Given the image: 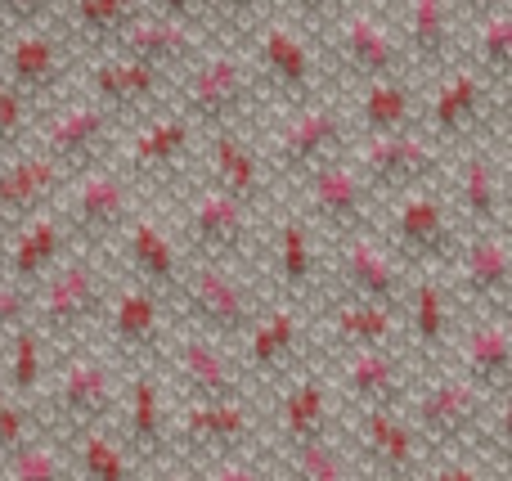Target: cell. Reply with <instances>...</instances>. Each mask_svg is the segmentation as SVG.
I'll return each mask as SVG.
<instances>
[{
	"label": "cell",
	"mask_w": 512,
	"mask_h": 481,
	"mask_svg": "<svg viewBox=\"0 0 512 481\" xmlns=\"http://www.w3.org/2000/svg\"><path fill=\"white\" fill-rule=\"evenodd\" d=\"M5 347V392H14L18 401L41 392L45 374H50V342L36 333V324H23V329L9 333Z\"/></svg>",
	"instance_id": "cell-43"
},
{
	"label": "cell",
	"mask_w": 512,
	"mask_h": 481,
	"mask_svg": "<svg viewBox=\"0 0 512 481\" xmlns=\"http://www.w3.org/2000/svg\"><path fill=\"white\" fill-rule=\"evenodd\" d=\"M301 342H306L301 306L279 302L270 311H256V320L243 329V365L261 369V374H279L297 360Z\"/></svg>",
	"instance_id": "cell-35"
},
{
	"label": "cell",
	"mask_w": 512,
	"mask_h": 481,
	"mask_svg": "<svg viewBox=\"0 0 512 481\" xmlns=\"http://www.w3.org/2000/svg\"><path fill=\"white\" fill-rule=\"evenodd\" d=\"M68 171L50 158L45 149H18L0 162V225L14 230L27 216L45 212L59 203Z\"/></svg>",
	"instance_id": "cell-20"
},
{
	"label": "cell",
	"mask_w": 512,
	"mask_h": 481,
	"mask_svg": "<svg viewBox=\"0 0 512 481\" xmlns=\"http://www.w3.org/2000/svg\"><path fill=\"white\" fill-rule=\"evenodd\" d=\"M382 243L400 261L441 266L463 243V225L454 216V207L445 203V194H436V185H418L405 189V194H391L387 221H382Z\"/></svg>",
	"instance_id": "cell-4"
},
{
	"label": "cell",
	"mask_w": 512,
	"mask_h": 481,
	"mask_svg": "<svg viewBox=\"0 0 512 481\" xmlns=\"http://www.w3.org/2000/svg\"><path fill=\"white\" fill-rule=\"evenodd\" d=\"M459 374L486 396H504L512 378V329L504 311H481V320L459 338Z\"/></svg>",
	"instance_id": "cell-31"
},
{
	"label": "cell",
	"mask_w": 512,
	"mask_h": 481,
	"mask_svg": "<svg viewBox=\"0 0 512 481\" xmlns=\"http://www.w3.org/2000/svg\"><path fill=\"white\" fill-rule=\"evenodd\" d=\"M499 90L481 77L472 63H450L436 90L427 95L423 108V135H432L436 144L441 140H468V135L481 131L490 104H499Z\"/></svg>",
	"instance_id": "cell-15"
},
{
	"label": "cell",
	"mask_w": 512,
	"mask_h": 481,
	"mask_svg": "<svg viewBox=\"0 0 512 481\" xmlns=\"http://www.w3.org/2000/svg\"><path fill=\"white\" fill-rule=\"evenodd\" d=\"M185 234L194 243V257L207 261H243L252 243V207L216 185H203L189 203Z\"/></svg>",
	"instance_id": "cell-17"
},
{
	"label": "cell",
	"mask_w": 512,
	"mask_h": 481,
	"mask_svg": "<svg viewBox=\"0 0 512 481\" xmlns=\"http://www.w3.org/2000/svg\"><path fill=\"white\" fill-rule=\"evenodd\" d=\"M351 162L373 194H405L418 185H436L445 167V153L432 135L418 126L409 131H387V135H360L351 149Z\"/></svg>",
	"instance_id": "cell-6"
},
{
	"label": "cell",
	"mask_w": 512,
	"mask_h": 481,
	"mask_svg": "<svg viewBox=\"0 0 512 481\" xmlns=\"http://www.w3.org/2000/svg\"><path fill=\"white\" fill-rule=\"evenodd\" d=\"M149 9V0H59V27L63 41L72 45H95V50H113L117 36L135 23V18Z\"/></svg>",
	"instance_id": "cell-36"
},
{
	"label": "cell",
	"mask_w": 512,
	"mask_h": 481,
	"mask_svg": "<svg viewBox=\"0 0 512 481\" xmlns=\"http://www.w3.org/2000/svg\"><path fill=\"white\" fill-rule=\"evenodd\" d=\"M355 446H360L364 464L382 481H409L418 468V455H423V441H418L414 423L400 410H360Z\"/></svg>",
	"instance_id": "cell-27"
},
{
	"label": "cell",
	"mask_w": 512,
	"mask_h": 481,
	"mask_svg": "<svg viewBox=\"0 0 512 481\" xmlns=\"http://www.w3.org/2000/svg\"><path fill=\"white\" fill-rule=\"evenodd\" d=\"M0 234H5V225H0ZM0 257H5V243H0Z\"/></svg>",
	"instance_id": "cell-59"
},
{
	"label": "cell",
	"mask_w": 512,
	"mask_h": 481,
	"mask_svg": "<svg viewBox=\"0 0 512 481\" xmlns=\"http://www.w3.org/2000/svg\"><path fill=\"white\" fill-rule=\"evenodd\" d=\"M23 441H32V414H27V405L14 392L0 387V459L9 450H18Z\"/></svg>",
	"instance_id": "cell-48"
},
{
	"label": "cell",
	"mask_w": 512,
	"mask_h": 481,
	"mask_svg": "<svg viewBox=\"0 0 512 481\" xmlns=\"http://www.w3.org/2000/svg\"><path fill=\"white\" fill-rule=\"evenodd\" d=\"M122 423H126V441L140 455H158L167 450L171 423H167V396H162V378L149 365H135L131 378L122 387Z\"/></svg>",
	"instance_id": "cell-37"
},
{
	"label": "cell",
	"mask_w": 512,
	"mask_h": 481,
	"mask_svg": "<svg viewBox=\"0 0 512 481\" xmlns=\"http://www.w3.org/2000/svg\"><path fill=\"white\" fill-rule=\"evenodd\" d=\"M409 369L396 347H360L342 360V396L355 410H400L409 401Z\"/></svg>",
	"instance_id": "cell-23"
},
{
	"label": "cell",
	"mask_w": 512,
	"mask_h": 481,
	"mask_svg": "<svg viewBox=\"0 0 512 481\" xmlns=\"http://www.w3.org/2000/svg\"><path fill=\"white\" fill-rule=\"evenodd\" d=\"M252 432L256 423L243 396H230V401H185V410H180V437L194 450H203L207 459L248 450Z\"/></svg>",
	"instance_id": "cell-28"
},
{
	"label": "cell",
	"mask_w": 512,
	"mask_h": 481,
	"mask_svg": "<svg viewBox=\"0 0 512 481\" xmlns=\"http://www.w3.org/2000/svg\"><path fill=\"white\" fill-rule=\"evenodd\" d=\"M418 481H486V468H481L477 459H450V464L432 468V473Z\"/></svg>",
	"instance_id": "cell-55"
},
{
	"label": "cell",
	"mask_w": 512,
	"mask_h": 481,
	"mask_svg": "<svg viewBox=\"0 0 512 481\" xmlns=\"http://www.w3.org/2000/svg\"><path fill=\"white\" fill-rule=\"evenodd\" d=\"M54 405L68 419V428H99L117 410V369L104 351L68 347L59 374H54Z\"/></svg>",
	"instance_id": "cell-10"
},
{
	"label": "cell",
	"mask_w": 512,
	"mask_h": 481,
	"mask_svg": "<svg viewBox=\"0 0 512 481\" xmlns=\"http://www.w3.org/2000/svg\"><path fill=\"white\" fill-rule=\"evenodd\" d=\"M203 5H207V23L252 27V23H261L265 0H203Z\"/></svg>",
	"instance_id": "cell-52"
},
{
	"label": "cell",
	"mask_w": 512,
	"mask_h": 481,
	"mask_svg": "<svg viewBox=\"0 0 512 481\" xmlns=\"http://www.w3.org/2000/svg\"><path fill=\"white\" fill-rule=\"evenodd\" d=\"M301 180H306V212L315 216L324 230H333L337 239L369 230L378 194H373L369 180L355 171L351 158H328L324 167L306 171Z\"/></svg>",
	"instance_id": "cell-12"
},
{
	"label": "cell",
	"mask_w": 512,
	"mask_h": 481,
	"mask_svg": "<svg viewBox=\"0 0 512 481\" xmlns=\"http://www.w3.org/2000/svg\"><path fill=\"white\" fill-rule=\"evenodd\" d=\"M122 243H126V266H131V279L162 297H176V284H180V248L167 230H162L153 216L135 212L122 230Z\"/></svg>",
	"instance_id": "cell-32"
},
{
	"label": "cell",
	"mask_w": 512,
	"mask_h": 481,
	"mask_svg": "<svg viewBox=\"0 0 512 481\" xmlns=\"http://www.w3.org/2000/svg\"><path fill=\"white\" fill-rule=\"evenodd\" d=\"M400 315H405V333L414 342V351L423 356H441L450 347L454 333V293L445 279L436 275H414L405 288V302H400Z\"/></svg>",
	"instance_id": "cell-34"
},
{
	"label": "cell",
	"mask_w": 512,
	"mask_h": 481,
	"mask_svg": "<svg viewBox=\"0 0 512 481\" xmlns=\"http://www.w3.org/2000/svg\"><path fill=\"white\" fill-rule=\"evenodd\" d=\"M27 99L18 95L14 86H9L5 77H0V149H18V144L27 140Z\"/></svg>",
	"instance_id": "cell-47"
},
{
	"label": "cell",
	"mask_w": 512,
	"mask_h": 481,
	"mask_svg": "<svg viewBox=\"0 0 512 481\" xmlns=\"http://www.w3.org/2000/svg\"><path fill=\"white\" fill-rule=\"evenodd\" d=\"M373 5H378V9H400L405 0H373Z\"/></svg>",
	"instance_id": "cell-58"
},
{
	"label": "cell",
	"mask_w": 512,
	"mask_h": 481,
	"mask_svg": "<svg viewBox=\"0 0 512 481\" xmlns=\"http://www.w3.org/2000/svg\"><path fill=\"white\" fill-rule=\"evenodd\" d=\"M346 144V113L333 99H301L288 117L279 122V131L270 135V171L283 176H306V171L324 167L328 158H337V149Z\"/></svg>",
	"instance_id": "cell-7"
},
{
	"label": "cell",
	"mask_w": 512,
	"mask_h": 481,
	"mask_svg": "<svg viewBox=\"0 0 512 481\" xmlns=\"http://www.w3.org/2000/svg\"><path fill=\"white\" fill-rule=\"evenodd\" d=\"M490 419V396L463 374L432 378L414 396V432L423 446H463Z\"/></svg>",
	"instance_id": "cell-8"
},
{
	"label": "cell",
	"mask_w": 512,
	"mask_h": 481,
	"mask_svg": "<svg viewBox=\"0 0 512 481\" xmlns=\"http://www.w3.org/2000/svg\"><path fill=\"white\" fill-rule=\"evenodd\" d=\"M171 77L149 63L131 59V54L108 50L104 59L90 68V95L108 108L113 117H149L162 104Z\"/></svg>",
	"instance_id": "cell-22"
},
{
	"label": "cell",
	"mask_w": 512,
	"mask_h": 481,
	"mask_svg": "<svg viewBox=\"0 0 512 481\" xmlns=\"http://www.w3.org/2000/svg\"><path fill=\"white\" fill-rule=\"evenodd\" d=\"M63 230L72 243L104 248L108 239H122L126 221L135 216V176H126L113 162H95L68 176L63 185Z\"/></svg>",
	"instance_id": "cell-3"
},
{
	"label": "cell",
	"mask_w": 512,
	"mask_h": 481,
	"mask_svg": "<svg viewBox=\"0 0 512 481\" xmlns=\"http://www.w3.org/2000/svg\"><path fill=\"white\" fill-rule=\"evenodd\" d=\"M454 9H459V18L477 23V18L495 14V9H508V0H454Z\"/></svg>",
	"instance_id": "cell-56"
},
{
	"label": "cell",
	"mask_w": 512,
	"mask_h": 481,
	"mask_svg": "<svg viewBox=\"0 0 512 481\" xmlns=\"http://www.w3.org/2000/svg\"><path fill=\"white\" fill-rule=\"evenodd\" d=\"M279 437L283 446L333 437V392L324 374H297L279 396Z\"/></svg>",
	"instance_id": "cell-38"
},
{
	"label": "cell",
	"mask_w": 512,
	"mask_h": 481,
	"mask_svg": "<svg viewBox=\"0 0 512 481\" xmlns=\"http://www.w3.org/2000/svg\"><path fill=\"white\" fill-rule=\"evenodd\" d=\"M274 266H279L283 293L301 297L315 275V243H310V225L301 216H283L274 230Z\"/></svg>",
	"instance_id": "cell-44"
},
{
	"label": "cell",
	"mask_w": 512,
	"mask_h": 481,
	"mask_svg": "<svg viewBox=\"0 0 512 481\" xmlns=\"http://www.w3.org/2000/svg\"><path fill=\"white\" fill-rule=\"evenodd\" d=\"M23 324H32V288L0 275V338H9Z\"/></svg>",
	"instance_id": "cell-50"
},
{
	"label": "cell",
	"mask_w": 512,
	"mask_h": 481,
	"mask_svg": "<svg viewBox=\"0 0 512 481\" xmlns=\"http://www.w3.org/2000/svg\"><path fill=\"white\" fill-rule=\"evenodd\" d=\"M72 473H77V481H131L135 464L131 450L99 423V428L72 432Z\"/></svg>",
	"instance_id": "cell-41"
},
{
	"label": "cell",
	"mask_w": 512,
	"mask_h": 481,
	"mask_svg": "<svg viewBox=\"0 0 512 481\" xmlns=\"http://www.w3.org/2000/svg\"><path fill=\"white\" fill-rule=\"evenodd\" d=\"M153 481H194V477H189V473H158Z\"/></svg>",
	"instance_id": "cell-57"
},
{
	"label": "cell",
	"mask_w": 512,
	"mask_h": 481,
	"mask_svg": "<svg viewBox=\"0 0 512 481\" xmlns=\"http://www.w3.org/2000/svg\"><path fill=\"white\" fill-rule=\"evenodd\" d=\"M288 473H292V481H355L351 459L342 455V446H337L333 437H315V441L288 446Z\"/></svg>",
	"instance_id": "cell-45"
},
{
	"label": "cell",
	"mask_w": 512,
	"mask_h": 481,
	"mask_svg": "<svg viewBox=\"0 0 512 481\" xmlns=\"http://www.w3.org/2000/svg\"><path fill=\"white\" fill-rule=\"evenodd\" d=\"M149 14L171 18V23H185V27H207L203 0H149Z\"/></svg>",
	"instance_id": "cell-54"
},
{
	"label": "cell",
	"mask_w": 512,
	"mask_h": 481,
	"mask_svg": "<svg viewBox=\"0 0 512 481\" xmlns=\"http://www.w3.org/2000/svg\"><path fill=\"white\" fill-rule=\"evenodd\" d=\"M328 329L337 333L346 351L360 347H396L400 338V306H382L369 297H346L328 311Z\"/></svg>",
	"instance_id": "cell-40"
},
{
	"label": "cell",
	"mask_w": 512,
	"mask_h": 481,
	"mask_svg": "<svg viewBox=\"0 0 512 481\" xmlns=\"http://www.w3.org/2000/svg\"><path fill=\"white\" fill-rule=\"evenodd\" d=\"M176 297L185 302L194 329L207 333V338H221V342L243 338V329H248L256 320V311H261L252 284L234 270V261L194 257V266L180 270Z\"/></svg>",
	"instance_id": "cell-5"
},
{
	"label": "cell",
	"mask_w": 512,
	"mask_h": 481,
	"mask_svg": "<svg viewBox=\"0 0 512 481\" xmlns=\"http://www.w3.org/2000/svg\"><path fill=\"white\" fill-rule=\"evenodd\" d=\"M400 14V45L405 59H414L418 68H445L454 54V32H459V9L454 0H405L396 9Z\"/></svg>",
	"instance_id": "cell-33"
},
{
	"label": "cell",
	"mask_w": 512,
	"mask_h": 481,
	"mask_svg": "<svg viewBox=\"0 0 512 481\" xmlns=\"http://www.w3.org/2000/svg\"><path fill=\"white\" fill-rule=\"evenodd\" d=\"M194 122L180 117L176 108L158 117H144L140 131L126 144V176H171V171L185 167V158L194 153Z\"/></svg>",
	"instance_id": "cell-29"
},
{
	"label": "cell",
	"mask_w": 512,
	"mask_h": 481,
	"mask_svg": "<svg viewBox=\"0 0 512 481\" xmlns=\"http://www.w3.org/2000/svg\"><path fill=\"white\" fill-rule=\"evenodd\" d=\"M337 59L355 81H378V77H400L405 72V45L400 32L378 14V9L351 5L337 18Z\"/></svg>",
	"instance_id": "cell-16"
},
{
	"label": "cell",
	"mask_w": 512,
	"mask_h": 481,
	"mask_svg": "<svg viewBox=\"0 0 512 481\" xmlns=\"http://www.w3.org/2000/svg\"><path fill=\"white\" fill-rule=\"evenodd\" d=\"M68 248H72V239H68V230H63V216L54 212V207H45V212L27 216L23 225L9 230L5 257H0V275L23 288H36L68 257Z\"/></svg>",
	"instance_id": "cell-24"
},
{
	"label": "cell",
	"mask_w": 512,
	"mask_h": 481,
	"mask_svg": "<svg viewBox=\"0 0 512 481\" xmlns=\"http://www.w3.org/2000/svg\"><path fill=\"white\" fill-rule=\"evenodd\" d=\"M450 293L481 311H504L512 293V243L504 230H468L450 257Z\"/></svg>",
	"instance_id": "cell-9"
},
{
	"label": "cell",
	"mask_w": 512,
	"mask_h": 481,
	"mask_svg": "<svg viewBox=\"0 0 512 481\" xmlns=\"http://www.w3.org/2000/svg\"><path fill=\"white\" fill-rule=\"evenodd\" d=\"M248 59H252L256 77L270 81V86L279 90V95L315 99V86H319V59H315V50H310V41H306V36H301L292 23H279V18L252 23Z\"/></svg>",
	"instance_id": "cell-14"
},
{
	"label": "cell",
	"mask_w": 512,
	"mask_h": 481,
	"mask_svg": "<svg viewBox=\"0 0 512 481\" xmlns=\"http://www.w3.org/2000/svg\"><path fill=\"white\" fill-rule=\"evenodd\" d=\"M472 68L504 95L512 77V9H495V14L472 23Z\"/></svg>",
	"instance_id": "cell-42"
},
{
	"label": "cell",
	"mask_w": 512,
	"mask_h": 481,
	"mask_svg": "<svg viewBox=\"0 0 512 481\" xmlns=\"http://www.w3.org/2000/svg\"><path fill=\"white\" fill-rule=\"evenodd\" d=\"M0 77L32 104L54 99L68 81V41L59 27H18L0 45Z\"/></svg>",
	"instance_id": "cell-13"
},
{
	"label": "cell",
	"mask_w": 512,
	"mask_h": 481,
	"mask_svg": "<svg viewBox=\"0 0 512 481\" xmlns=\"http://www.w3.org/2000/svg\"><path fill=\"white\" fill-rule=\"evenodd\" d=\"M283 9H288L301 27L319 32V27H333L337 18L351 9V0H283Z\"/></svg>",
	"instance_id": "cell-51"
},
{
	"label": "cell",
	"mask_w": 512,
	"mask_h": 481,
	"mask_svg": "<svg viewBox=\"0 0 512 481\" xmlns=\"http://www.w3.org/2000/svg\"><path fill=\"white\" fill-rule=\"evenodd\" d=\"M207 185L225 189L248 207H256L270 194V162L239 126L207 131Z\"/></svg>",
	"instance_id": "cell-25"
},
{
	"label": "cell",
	"mask_w": 512,
	"mask_h": 481,
	"mask_svg": "<svg viewBox=\"0 0 512 481\" xmlns=\"http://www.w3.org/2000/svg\"><path fill=\"white\" fill-rule=\"evenodd\" d=\"M459 207V225L468 230H504V162L486 149L472 144L459 162V189H454Z\"/></svg>",
	"instance_id": "cell-30"
},
{
	"label": "cell",
	"mask_w": 512,
	"mask_h": 481,
	"mask_svg": "<svg viewBox=\"0 0 512 481\" xmlns=\"http://www.w3.org/2000/svg\"><path fill=\"white\" fill-rule=\"evenodd\" d=\"M337 270H342V293L346 297H369L382 306H400L409 288V270L378 234L360 230L346 234L342 252H337Z\"/></svg>",
	"instance_id": "cell-21"
},
{
	"label": "cell",
	"mask_w": 512,
	"mask_h": 481,
	"mask_svg": "<svg viewBox=\"0 0 512 481\" xmlns=\"http://www.w3.org/2000/svg\"><path fill=\"white\" fill-rule=\"evenodd\" d=\"M167 347V369L176 378V387L185 392V401H230L243 396V360L225 347L221 338L207 333H180Z\"/></svg>",
	"instance_id": "cell-11"
},
{
	"label": "cell",
	"mask_w": 512,
	"mask_h": 481,
	"mask_svg": "<svg viewBox=\"0 0 512 481\" xmlns=\"http://www.w3.org/2000/svg\"><path fill=\"white\" fill-rule=\"evenodd\" d=\"M108 275L90 252L63 257L41 284L32 288V324L50 347H72L81 333H90L104 315Z\"/></svg>",
	"instance_id": "cell-2"
},
{
	"label": "cell",
	"mask_w": 512,
	"mask_h": 481,
	"mask_svg": "<svg viewBox=\"0 0 512 481\" xmlns=\"http://www.w3.org/2000/svg\"><path fill=\"white\" fill-rule=\"evenodd\" d=\"M59 0H0V32L18 27H54Z\"/></svg>",
	"instance_id": "cell-49"
},
{
	"label": "cell",
	"mask_w": 512,
	"mask_h": 481,
	"mask_svg": "<svg viewBox=\"0 0 512 481\" xmlns=\"http://www.w3.org/2000/svg\"><path fill=\"white\" fill-rule=\"evenodd\" d=\"M99 324H104L108 342H113L122 356H131V360L153 356V351H162V342H167V297L135 284V279H126L122 288L108 293Z\"/></svg>",
	"instance_id": "cell-19"
},
{
	"label": "cell",
	"mask_w": 512,
	"mask_h": 481,
	"mask_svg": "<svg viewBox=\"0 0 512 481\" xmlns=\"http://www.w3.org/2000/svg\"><path fill=\"white\" fill-rule=\"evenodd\" d=\"M113 126H117V117L108 113L95 95L72 99V104L54 108V117L45 122L41 149L72 176V171H81V167L104 162V149H108V140H113Z\"/></svg>",
	"instance_id": "cell-18"
},
{
	"label": "cell",
	"mask_w": 512,
	"mask_h": 481,
	"mask_svg": "<svg viewBox=\"0 0 512 481\" xmlns=\"http://www.w3.org/2000/svg\"><path fill=\"white\" fill-rule=\"evenodd\" d=\"M117 54H131V59L149 63L158 72H185L198 54L207 50V27H185V23H171V18H158L144 9L113 45Z\"/></svg>",
	"instance_id": "cell-26"
},
{
	"label": "cell",
	"mask_w": 512,
	"mask_h": 481,
	"mask_svg": "<svg viewBox=\"0 0 512 481\" xmlns=\"http://www.w3.org/2000/svg\"><path fill=\"white\" fill-rule=\"evenodd\" d=\"M355 122L360 135H387V131H409L418 122V90L414 81L400 77H378L364 81L360 99H355Z\"/></svg>",
	"instance_id": "cell-39"
},
{
	"label": "cell",
	"mask_w": 512,
	"mask_h": 481,
	"mask_svg": "<svg viewBox=\"0 0 512 481\" xmlns=\"http://www.w3.org/2000/svg\"><path fill=\"white\" fill-rule=\"evenodd\" d=\"M5 481H72V468L63 459V450L54 441H23L18 450H9L5 459Z\"/></svg>",
	"instance_id": "cell-46"
},
{
	"label": "cell",
	"mask_w": 512,
	"mask_h": 481,
	"mask_svg": "<svg viewBox=\"0 0 512 481\" xmlns=\"http://www.w3.org/2000/svg\"><path fill=\"white\" fill-rule=\"evenodd\" d=\"M261 77H256L248 50H203L185 68L176 86V113L194 122V131H221V126H239L252 113Z\"/></svg>",
	"instance_id": "cell-1"
},
{
	"label": "cell",
	"mask_w": 512,
	"mask_h": 481,
	"mask_svg": "<svg viewBox=\"0 0 512 481\" xmlns=\"http://www.w3.org/2000/svg\"><path fill=\"white\" fill-rule=\"evenodd\" d=\"M207 481H274V477L265 473L261 464H256L248 450H239V455L212 459V468H207Z\"/></svg>",
	"instance_id": "cell-53"
}]
</instances>
